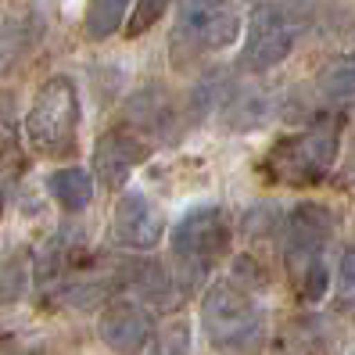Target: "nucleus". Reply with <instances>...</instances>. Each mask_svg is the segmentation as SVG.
<instances>
[{"label":"nucleus","instance_id":"nucleus-16","mask_svg":"<svg viewBox=\"0 0 355 355\" xmlns=\"http://www.w3.org/2000/svg\"><path fill=\"white\" fill-rule=\"evenodd\" d=\"M148 355H191V327L183 320H173L158 330V338Z\"/></svg>","mask_w":355,"mask_h":355},{"label":"nucleus","instance_id":"nucleus-17","mask_svg":"<svg viewBox=\"0 0 355 355\" xmlns=\"http://www.w3.org/2000/svg\"><path fill=\"white\" fill-rule=\"evenodd\" d=\"M165 8H169V0H137V8H133V15H130V26H126V36L148 33L158 18L165 15Z\"/></svg>","mask_w":355,"mask_h":355},{"label":"nucleus","instance_id":"nucleus-4","mask_svg":"<svg viewBox=\"0 0 355 355\" xmlns=\"http://www.w3.org/2000/svg\"><path fill=\"white\" fill-rule=\"evenodd\" d=\"M230 248V219L219 205L191 208L173 226V255L187 269V277H201Z\"/></svg>","mask_w":355,"mask_h":355},{"label":"nucleus","instance_id":"nucleus-5","mask_svg":"<svg viewBox=\"0 0 355 355\" xmlns=\"http://www.w3.org/2000/svg\"><path fill=\"white\" fill-rule=\"evenodd\" d=\"M302 22L295 11L284 4H255L252 18H248V36H244V51H241V69L244 72H269L291 54L298 40Z\"/></svg>","mask_w":355,"mask_h":355},{"label":"nucleus","instance_id":"nucleus-18","mask_svg":"<svg viewBox=\"0 0 355 355\" xmlns=\"http://www.w3.org/2000/svg\"><path fill=\"white\" fill-rule=\"evenodd\" d=\"M338 295L345 302H355V248L341 255V266H338Z\"/></svg>","mask_w":355,"mask_h":355},{"label":"nucleus","instance_id":"nucleus-9","mask_svg":"<svg viewBox=\"0 0 355 355\" xmlns=\"http://www.w3.org/2000/svg\"><path fill=\"white\" fill-rule=\"evenodd\" d=\"M148 158V144H144L137 133H126V130H108L97 148H94V169H97V180L104 187L119 191L126 176L137 169V165Z\"/></svg>","mask_w":355,"mask_h":355},{"label":"nucleus","instance_id":"nucleus-8","mask_svg":"<svg viewBox=\"0 0 355 355\" xmlns=\"http://www.w3.org/2000/svg\"><path fill=\"white\" fill-rule=\"evenodd\" d=\"M112 230H115L119 244L137 248V252H151V248L162 241V234H165V216L140 191H126L115 201Z\"/></svg>","mask_w":355,"mask_h":355},{"label":"nucleus","instance_id":"nucleus-7","mask_svg":"<svg viewBox=\"0 0 355 355\" xmlns=\"http://www.w3.org/2000/svg\"><path fill=\"white\" fill-rule=\"evenodd\" d=\"M338 158V133L334 130H312L302 137L280 140L269 155V169L287 183H312L323 173H330Z\"/></svg>","mask_w":355,"mask_h":355},{"label":"nucleus","instance_id":"nucleus-6","mask_svg":"<svg viewBox=\"0 0 355 355\" xmlns=\"http://www.w3.org/2000/svg\"><path fill=\"white\" fill-rule=\"evenodd\" d=\"M237 33L241 15L234 0H180L173 40H183L191 51H223L237 40Z\"/></svg>","mask_w":355,"mask_h":355},{"label":"nucleus","instance_id":"nucleus-11","mask_svg":"<svg viewBox=\"0 0 355 355\" xmlns=\"http://www.w3.org/2000/svg\"><path fill=\"white\" fill-rule=\"evenodd\" d=\"M40 36H44V15L36 8H22V11L8 15L4 22H0V72L18 65V61L36 47Z\"/></svg>","mask_w":355,"mask_h":355},{"label":"nucleus","instance_id":"nucleus-2","mask_svg":"<svg viewBox=\"0 0 355 355\" xmlns=\"http://www.w3.org/2000/svg\"><path fill=\"white\" fill-rule=\"evenodd\" d=\"M201 323L216 348L244 352L262 334V309L248 287L234 280H216L201 298Z\"/></svg>","mask_w":355,"mask_h":355},{"label":"nucleus","instance_id":"nucleus-12","mask_svg":"<svg viewBox=\"0 0 355 355\" xmlns=\"http://www.w3.org/2000/svg\"><path fill=\"white\" fill-rule=\"evenodd\" d=\"M47 191L54 194V201L65 212H83L94 198V180H90V173L76 169V165H65V169H54L47 176Z\"/></svg>","mask_w":355,"mask_h":355},{"label":"nucleus","instance_id":"nucleus-19","mask_svg":"<svg viewBox=\"0 0 355 355\" xmlns=\"http://www.w3.org/2000/svg\"><path fill=\"white\" fill-rule=\"evenodd\" d=\"M0 205H4V183H0Z\"/></svg>","mask_w":355,"mask_h":355},{"label":"nucleus","instance_id":"nucleus-3","mask_svg":"<svg viewBox=\"0 0 355 355\" xmlns=\"http://www.w3.org/2000/svg\"><path fill=\"white\" fill-rule=\"evenodd\" d=\"M79 126V94L69 76H54L40 87L33 108L26 115L29 144L40 155H61L72 144Z\"/></svg>","mask_w":355,"mask_h":355},{"label":"nucleus","instance_id":"nucleus-14","mask_svg":"<svg viewBox=\"0 0 355 355\" xmlns=\"http://www.w3.org/2000/svg\"><path fill=\"white\" fill-rule=\"evenodd\" d=\"M130 119L140 122L151 133H169L173 122V101L165 97V90H144L130 101Z\"/></svg>","mask_w":355,"mask_h":355},{"label":"nucleus","instance_id":"nucleus-1","mask_svg":"<svg viewBox=\"0 0 355 355\" xmlns=\"http://www.w3.org/2000/svg\"><path fill=\"white\" fill-rule=\"evenodd\" d=\"M334 230V216L323 205H298L287 219V269L295 277V287L302 291L305 302H320L327 295V266H323V244Z\"/></svg>","mask_w":355,"mask_h":355},{"label":"nucleus","instance_id":"nucleus-15","mask_svg":"<svg viewBox=\"0 0 355 355\" xmlns=\"http://www.w3.org/2000/svg\"><path fill=\"white\" fill-rule=\"evenodd\" d=\"M130 0H90L87 4V36L90 40H108L122 18H126Z\"/></svg>","mask_w":355,"mask_h":355},{"label":"nucleus","instance_id":"nucleus-20","mask_svg":"<svg viewBox=\"0 0 355 355\" xmlns=\"http://www.w3.org/2000/svg\"><path fill=\"white\" fill-rule=\"evenodd\" d=\"M0 355H22V352H11V348H8V352H0Z\"/></svg>","mask_w":355,"mask_h":355},{"label":"nucleus","instance_id":"nucleus-10","mask_svg":"<svg viewBox=\"0 0 355 355\" xmlns=\"http://www.w3.org/2000/svg\"><path fill=\"white\" fill-rule=\"evenodd\" d=\"M101 341L119 355H137L151 341V320L137 302H115L101 312Z\"/></svg>","mask_w":355,"mask_h":355},{"label":"nucleus","instance_id":"nucleus-13","mask_svg":"<svg viewBox=\"0 0 355 355\" xmlns=\"http://www.w3.org/2000/svg\"><path fill=\"white\" fill-rule=\"evenodd\" d=\"M269 115H273V101L266 90H241L226 104V122L234 130H255Z\"/></svg>","mask_w":355,"mask_h":355}]
</instances>
